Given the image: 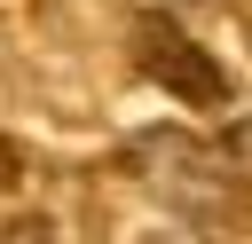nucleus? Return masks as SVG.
<instances>
[{
    "label": "nucleus",
    "instance_id": "nucleus-1",
    "mask_svg": "<svg viewBox=\"0 0 252 244\" xmlns=\"http://www.w3.org/2000/svg\"><path fill=\"white\" fill-rule=\"evenodd\" d=\"M142 71L158 79V87H173L181 102H228V79L213 71V55L197 47V39H181V24H165V16H142Z\"/></svg>",
    "mask_w": 252,
    "mask_h": 244
},
{
    "label": "nucleus",
    "instance_id": "nucleus-2",
    "mask_svg": "<svg viewBox=\"0 0 252 244\" xmlns=\"http://www.w3.org/2000/svg\"><path fill=\"white\" fill-rule=\"evenodd\" d=\"M8 244H55V228H47V220H16V228H8Z\"/></svg>",
    "mask_w": 252,
    "mask_h": 244
}]
</instances>
